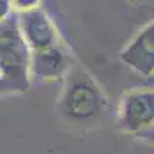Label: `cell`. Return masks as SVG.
Masks as SVG:
<instances>
[{
    "label": "cell",
    "instance_id": "277c9868",
    "mask_svg": "<svg viewBox=\"0 0 154 154\" xmlns=\"http://www.w3.org/2000/svg\"><path fill=\"white\" fill-rule=\"evenodd\" d=\"M16 16L22 35L29 51L45 49L63 42V37L56 26V22L42 6V3L28 11L16 12Z\"/></svg>",
    "mask_w": 154,
    "mask_h": 154
},
{
    "label": "cell",
    "instance_id": "6da1fadb",
    "mask_svg": "<svg viewBox=\"0 0 154 154\" xmlns=\"http://www.w3.org/2000/svg\"><path fill=\"white\" fill-rule=\"evenodd\" d=\"M106 108L105 89L88 69L75 63L63 79V88L57 100L62 117L74 123H88L105 114Z\"/></svg>",
    "mask_w": 154,
    "mask_h": 154
},
{
    "label": "cell",
    "instance_id": "ba28073f",
    "mask_svg": "<svg viewBox=\"0 0 154 154\" xmlns=\"http://www.w3.org/2000/svg\"><path fill=\"white\" fill-rule=\"evenodd\" d=\"M6 93H8V88H6V85H5V82H3L2 74H0V94H6Z\"/></svg>",
    "mask_w": 154,
    "mask_h": 154
},
{
    "label": "cell",
    "instance_id": "5b68a950",
    "mask_svg": "<svg viewBox=\"0 0 154 154\" xmlns=\"http://www.w3.org/2000/svg\"><path fill=\"white\" fill-rule=\"evenodd\" d=\"M75 63V57L72 56L66 42L63 40L54 46L31 51L29 75L46 82L63 80Z\"/></svg>",
    "mask_w": 154,
    "mask_h": 154
},
{
    "label": "cell",
    "instance_id": "7a4b0ae2",
    "mask_svg": "<svg viewBox=\"0 0 154 154\" xmlns=\"http://www.w3.org/2000/svg\"><path fill=\"white\" fill-rule=\"evenodd\" d=\"M31 51L22 35L14 11L0 20V74L8 93H25L31 85Z\"/></svg>",
    "mask_w": 154,
    "mask_h": 154
},
{
    "label": "cell",
    "instance_id": "3957f363",
    "mask_svg": "<svg viewBox=\"0 0 154 154\" xmlns=\"http://www.w3.org/2000/svg\"><path fill=\"white\" fill-rule=\"evenodd\" d=\"M152 88H133L123 93L117 109V128L133 136H152Z\"/></svg>",
    "mask_w": 154,
    "mask_h": 154
},
{
    "label": "cell",
    "instance_id": "52a82bcc",
    "mask_svg": "<svg viewBox=\"0 0 154 154\" xmlns=\"http://www.w3.org/2000/svg\"><path fill=\"white\" fill-rule=\"evenodd\" d=\"M11 11H12L11 2H8V0H0V20H3Z\"/></svg>",
    "mask_w": 154,
    "mask_h": 154
},
{
    "label": "cell",
    "instance_id": "8992f818",
    "mask_svg": "<svg viewBox=\"0 0 154 154\" xmlns=\"http://www.w3.org/2000/svg\"><path fill=\"white\" fill-rule=\"evenodd\" d=\"M119 59L134 72L145 79H152L154 72V23L140 29L120 53Z\"/></svg>",
    "mask_w": 154,
    "mask_h": 154
}]
</instances>
